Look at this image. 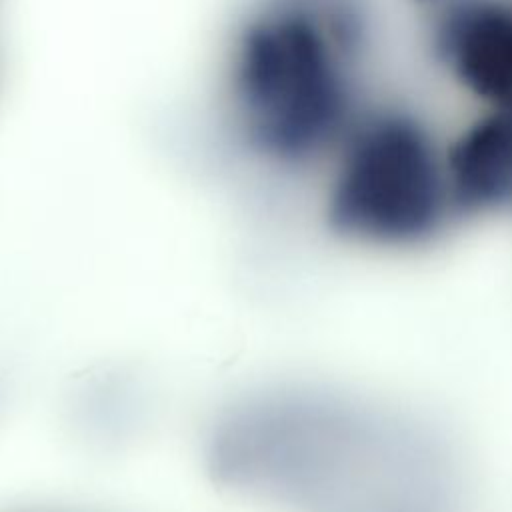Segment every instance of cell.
Wrapping results in <instances>:
<instances>
[{
	"label": "cell",
	"mask_w": 512,
	"mask_h": 512,
	"mask_svg": "<svg viewBox=\"0 0 512 512\" xmlns=\"http://www.w3.org/2000/svg\"><path fill=\"white\" fill-rule=\"evenodd\" d=\"M360 26L346 0H264L240 26L228 100L262 160L302 166L336 150L354 124Z\"/></svg>",
	"instance_id": "obj_1"
},
{
	"label": "cell",
	"mask_w": 512,
	"mask_h": 512,
	"mask_svg": "<svg viewBox=\"0 0 512 512\" xmlns=\"http://www.w3.org/2000/svg\"><path fill=\"white\" fill-rule=\"evenodd\" d=\"M334 152L326 218L348 242L414 250L458 216L444 150L414 116L382 110L356 118Z\"/></svg>",
	"instance_id": "obj_2"
},
{
	"label": "cell",
	"mask_w": 512,
	"mask_h": 512,
	"mask_svg": "<svg viewBox=\"0 0 512 512\" xmlns=\"http://www.w3.org/2000/svg\"><path fill=\"white\" fill-rule=\"evenodd\" d=\"M432 48L488 112L512 114V0H428Z\"/></svg>",
	"instance_id": "obj_3"
},
{
	"label": "cell",
	"mask_w": 512,
	"mask_h": 512,
	"mask_svg": "<svg viewBox=\"0 0 512 512\" xmlns=\"http://www.w3.org/2000/svg\"><path fill=\"white\" fill-rule=\"evenodd\" d=\"M444 160L456 214L512 216V114L472 122Z\"/></svg>",
	"instance_id": "obj_4"
}]
</instances>
